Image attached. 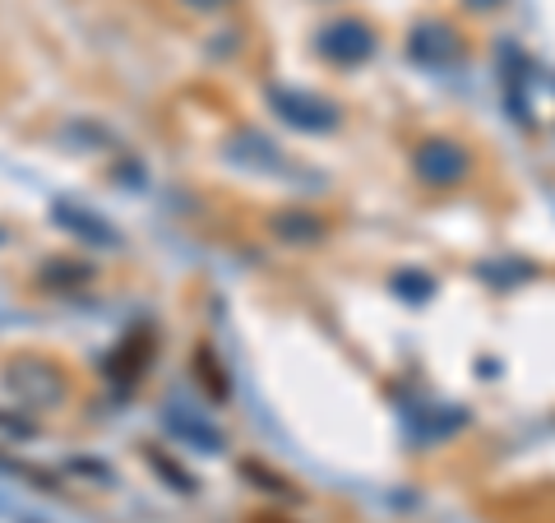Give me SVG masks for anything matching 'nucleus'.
I'll return each mask as SVG.
<instances>
[{"mask_svg":"<svg viewBox=\"0 0 555 523\" xmlns=\"http://www.w3.org/2000/svg\"><path fill=\"white\" fill-rule=\"evenodd\" d=\"M273 102V112L287 120V126H297V130H310V135H328V130H338V107L334 102H324L315 93H297V89H273L269 93Z\"/></svg>","mask_w":555,"mask_h":523,"instance_id":"obj_1","label":"nucleus"},{"mask_svg":"<svg viewBox=\"0 0 555 523\" xmlns=\"http://www.w3.org/2000/svg\"><path fill=\"white\" fill-rule=\"evenodd\" d=\"M315 47H320V56L334 65H361V61H371V51H375V33L361 20H334L328 28H320Z\"/></svg>","mask_w":555,"mask_h":523,"instance_id":"obj_2","label":"nucleus"},{"mask_svg":"<svg viewBox=\"0 0 555 523\" xmlns=\"http://www.w3.org/2000/svg\"><path fill=\"white\" fill-rule=\"evenodd\" d=\"M416 177L426 186H454L467 177V149L454 139H426L416 149Z\"/></svg>","mask_w":555,"mask_h":523,"instance_id":"obj_3","label":"nucleus"},{"mask_svg":"<svg viewBox=\"0 0 555 523\" xmlns=\"http://www.w3.org/2000/svg\"><path fill=\"white\" fill-rule=\"evenodd\" d=\"M459 51H463L459 33L444 20H426L412 28V56L422 65H449V61H459Z\"/></svg>","mask_w":555,"mask_h":523,"instance_id":"obj_4","label":"nucleus"},{"mask_svg":"<svg viewBox=\"0 0 555 523\" xmlns=\"http://www.w3.org/2000/svg\"><path fill=\"white\" fill-rule=\"evenodd\" d=\"M51 214H56V222H65V228L75 232V237L93 241V246H107V251L120 246V237L112 232V222H107V218H98V214H83L79 204H56Z\"/></svg>","mask_w":555,"mask_h":523,"instance_id":"obj_5","label":"nucleus"},{"mask_svg":"<svg viewBox=\"0 0 555 523\" xmlns=\"http://www.w3.org/2000/svg\"><path fill=\"white\" fill-rule=\"evenodd\" d=\"M273 232L283 241H292V246H315L324 237V222L315 214H306V208H287V214L273 218Z\"/></svg>","mask_w":555,"mask_h":523,"instance_id":"obj_6","label":"nucleus"},{"mask_svg":"<svg viewBox=\"0 0 555 523\" xmlns=\"http://www.w3.org/2000/svg\"><path fill=\"white\" fill-rule=\"evenodd\" d=\"M149 357H153V339L149 334H134V353H130V343H120V353L112 357L107 371H112L116 385H134L139 371L149 366Z\"/></svg>","mask_w":555,"mask_h":523,"instance_id":"obj_7","label":"nucleus"},{"mask_svg":"<svg viewBox=\"0 0 555 523\" xmlns=\"http://www.w3.org/2000/svg\"><path fill=\"white\" fill-rule=\"evenodd\" d=\"M167 426H171V435H181V441L199 445L204 455H218V449H222V431H218V426H208V422H195L190 412H171V417H167Z\"/></svg>","mask_w":555,"mask_h":523,"instance_id":"obj_8","label":"nucleus"},{"mask_svg":"<svg viewBox=\"0 0 555 523\" xmlns=\"http://www.w3.org/2000/svg\"><path fill=\"white\" fill-rule=\"evenodd\" d=\"M393 288H398V292H403V296H408V302H412V306H422V302H426V296H430V292H436V283H430V278H426V273H412V269H408V273H398V278H393Z\"/></svg>","mask_w":555,"mask_h":523,"instance_id":"obj_9","label":"nucleus"},{"mask_svg":"<svg viewBox=\"0 0 555 523\" xmlns=\"http://www.w3.org/2000/svg\"><path fill=\"white\" fill-rule=\"evenodd\" d=\"M195 371H199V385H204V380H208V385H214V398H228V380L218 375L214 353H208V347H199V353H195Z\"/></svg>","mask_w":555,"mask_h":523,"instance_id":"obj_10","label":"nucleus"},{"mask_svg":"<svg viewBox=\"0 0 555 523\" xmlns=\"http://www.w3.org/2000/svg\"><path fill=\"white\" fill-rule=\"evenodd\" d=\"M181 5H190V10H204V14H218V10H228L232 0H181Z\"/></svg>","mask_w":555,"mask_h":523,"instance_id":"obj_11","label":"nucleus"},{"mask_svg":"<svg viewBox=\"0 0 555 523\" xmlns=\"http://www.w3.org/2000/svg\"><path fill=\"white\" fill-rule=\"evenodd\" d=\"M473 10H491V5H500V0H467Z\"/></svg>","mask_w":555,"mask_h":523,"instance_id":"obj_12","label":"nucleus"}]
</instances>
